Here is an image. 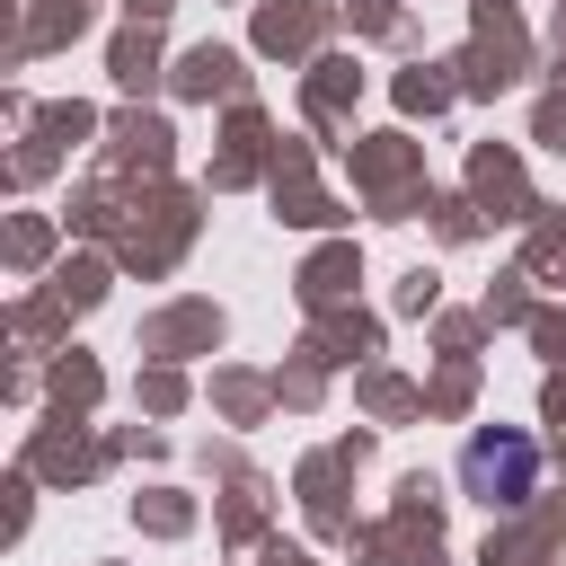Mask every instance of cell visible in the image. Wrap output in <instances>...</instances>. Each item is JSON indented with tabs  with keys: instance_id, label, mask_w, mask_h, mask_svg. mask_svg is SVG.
Returning a JSON list of instances; mask_svg holds the SVG:
<instances>
[{
	"instance_id": "cell-1",
	"label": "cell",
	"mask_w": 566,
	"mask_h": 566,
	"mask_svg": "<svg viewBox=\"0 0 566 566\" xmlns=\"http://www.w3.org/2000/svg\"><path fill=\"white\" fill-rule=\"evenodd\" d=\"M460 486H469L486 513L531 504V486H539V442H531L522 424H486V433H469V451H460Z\"/></svg>"
}]
</instances>
